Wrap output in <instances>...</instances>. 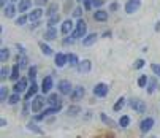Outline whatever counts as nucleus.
<instances>
[{
	"instance_id": "f257e3e1",
	"label": "nucleus",
	"mask_w": 160,
	"mask_h": 138,
	"mask_svg": "<svg viewBox=\"0 0 160 138\" xmlns=\"http://www.w3.org/2000/svg\"><path fill=\"white\" fill-rule=\"evenodd\" d=\"M86 32H87V24H86V21L79 19V21L76 22V26H75V30H73L72 37H73L75 40H79L81 37H86Z\"/></svg>"
},
{
	"instance_id": "f03ea898",
	"label": "nucleus",
	"mask_w": 160,
	"mask_h": 138,
	"mask_svg": "<svg viewBox=\"0 0 160 138\" xmlns=\"http://www.w3.org/2000/svg\"><path fill=\"white\" fill-rule=\"evenodd\" d=\"M57 87H59V92H60L62 95H72V92H73V87H72L70 81H67V79L59 81Z\"/></svg>"
},
{
	"instance_id": "7ed1b4c3",
	"label": "nucleus",
	"mask_w": 160,
	"mask_h": 138,
	"mask_svg": "<svg viewBox=\"0 0 160 138\" xmlns=\"http://www.w3.org/2000/svg\"><path fill=\"white\" fill-rule=\"evenodd\" d=\"M130 108L136 113H144L146 111V103L140 99H132L130 100Z\"/></svg>"
},
{
	"instance_id": "20e7f679",
	"label": "nucleus",
	"mask_w": 160,
	"mask_h": 138,
	"mask_svg": "<svg viewBox=\"0 0 160 138\" xmlns=\"http://www.w3.org/2000/svg\"><path fill=\"white\" fill-rule=\"evenodd\" d=\"M44 102H48V100H44V97L43 95H35L33 97V100H32V111L33 113H38V111H41V108H43V105H44Z\"/></svg>"
},
{
	"instance_id": "39448f33",
	"label": "nucleus",
	"mask_w": 160,
	"mask_h": 138,
	"mask_svg": "<svg viewBox=\"0 0 160 138\" xmlns=\"http://www.w3.org/2000/svg\"><path fill=\"white\" fill-rule=\"evenodd\" d=\"M140 7H141V0H128V2L125 3V13L132 14L135 11H138Z\"/></svg>"
},
{
	"instance_id": "423d86ee",
	"label": "nucleus",
	"mask_w": 160,
	"mask_h": 138,
	"mask_svg": "<svg viewBox=\"0 0 160 138\" xmlns=\"http://www.w3.org/2000/svg\"><path fill=\"white\" fill-rule=\"evenodd\" d=\"M108 94V86L103 84V83H98L95 87H94V95L95 97H106Z\"/></svg>"
},
{
	"instance_id": "0eeeda50",
	"label": "nucleus",
	"mask_w": 160,
	"mask_h": 138,
	"mask_svg": "<svg viewBox=\"0 0 160 138\" xmlns=\"http://www.w3.org/2000/svg\"><path fill=\"white\" fill-rule=\"evenodd\" d=\"M27 90H29V86H27V79L26 78H21L19 81H16V86H14V92H16V94L27 92Z\"/></svg>"
},
{
	"instance_id": "6e6552de",
	"label": "nucleus",
	"mask_w": 160,
	"mask_h": 138,
	"mask_svg": "<svg viewBox=\"0 0 160 138\" xmlns=\"http://www.w3.org/2000/svg\"><path fill=\"white\" fill-rule=\"evenodd\" d=\"M59 111H60V108H54V106H51V108H48V110H44L41 114L35 116V121H43L44 118H48V116H51V114H54V113H59Z\"/></svg>"
},
{
	"instance_id": "1a4fd4ad",
	"label": "nucleus",
	"mask_w": 160,
	"mask_h": 138,
	"mask_svg": "<svg viewBox=\"0 0 160 138\" xmlns=\"http://www.w3.org/2000/svg\"><path fill=\"white\" fill-rule=\"evenodd\" d=\"M75 26H76V24H73V22H72L70 19L63 21V22H62V33H63V35L73 33V30H75Z\"/></svg>"
},
{
	"instance_id": "9d476101",
	"label": "nucleus",
	"mask_w": 160,
	"mask_h": 138,
	"mask_svg": "<svg viewBox=\"0 0 160 138\" xmlns=\"http://www.w3.org/2000/svg\"><path fill=\"white\" fill-rule=\"evenodd\" d=\"M90 68H92V64H90V60H87V59L81 60L79 65H78V70H79V73H82V75H87V73L90 72Z\"/></svg>"
},
{
	"instance_id": "9b49d317",
	"label": "nucleus",
	"mask_w": 160,
	"mask_h": 138,
	"mask_svg": "<svg viewBox=\"0 0 160 138\" xmlns=\"http://www.w3.org/2000/svg\"><path fill=\"white\" fill-rule=\"evenodd\" d=\"M84 94H86V89H84L82 86H78V87L73 89V92H72L70 97H72V100L76 102V100H81V99L84 97Z\"/></svg>"
},
{
	"instance_id": "f8f14e48",
	"label": "nucleus",
	"mask_w": 160,
	"mask_h": 138,
	"mask_svg": "<svg viewBox=\"0 0 160 138\" xmlns=\"http://www.w3.org/2000/svg\"><path fill=\"white\" fill-rule=\"evenodd\" d=\"M152 127H154V119H152V118H146V119L140 124V130H141L143 133H148Z\"/></svg>"
},
{
	"instance_id": "ddd939ff",
	"label": "nucleus",
	"mask_w": 160,
	"mask_h": 138,
	"mask_svg": "<svg viewBox=\"0 0 160 138\" xmlns=\"http://www.w3.org/2000/svg\"><path fill=\"white\" fill-rule=\"evenodd\" d=\"M40 89L43 90V94H48V92H51V89H52V78H51V76H46V78H44Z\"/></svg>"
},
{
	"instance_id": "4468645a",
	"label": "nucleus",
	"mask_w": 160,
	"mask_h": 138,
	"mask_svg": "<svg viewBox=\"0 0 160 138\" xmlns=\"http://www.w3.org/2000/svg\"><path fill=\"white\" fill-rule=\"evenodd\" d=\"M48 103H49L51 106H54V108H60V105H62L60 95H59V94H51L49 99H48Z\"/></svg>"
},
{
	"instance_id": "2eb2a0df",
	"label": "nucleus",
	"mask_w": 160,
	"mask_h": 138,
	"mask_svg": "<svg viewBox=\"0 0 160 138\" xmlns=\"http://www.w3.org/2000/svg\"><path fill=\"white\" fill-rule=\"evenodd\" d=\"M38 89H40L38 84H37V83H32L30 87H29V90L26 92V100H30L32 97H35V95H37V92H38Z\"/></svg>"
},
{
	"instance_id": "dca6fc26",
	"label": "nucleus",
	"mask_w": 160,
	"mask_h": 138,
	"mask_svg": "<svg viewBox=\"0 0 160 138\" xmlns=\"http://www.w3.org/2000/svg\"><path fill=\"white\" fill-rule=\"evenodd\" d=\"M30 7H32V0H19L18 10H19L21 13H26V11L30 10Z\"/></svg>"
},
{
	"instance_id": "f3484780",
	"label": "nucleus",
	"mask_w": 160,
	"mask_h": 138,
	"mask_svg": "<svg viewBox=\"0 0 160 138\" xmlns=\"http://www.w3.org/2000/svg\"><path fill=\"white\" fill-rule=\"evenodd\" d=\"M97 33H89V35H86L84 38H82V44L84 46H90V44H94L95 41H97Z\"/></svg>"
},
{
	"instance_id": "a211bd4d",
	"label": "nucleus",
	"mask_w": 160,
	"mask_h": 138,
	"mask_svg": "<svg viewBox=\"0 0 160 138\" xmlns=\"http://www.w3.org/2000/svg\"><path fill=\"white\" fill-rule=\"evenodd\" d=\"M44 40H56L57 38V30H56V27H48V30L44 32V37H43Z\"/></svg>"
},
{
	"instance_id": "6ab92c4d",
	"label": "nucleus",
	"mask_w": 160,
	"mask_h": 138,
	"mask_svg": "<svg viewBox=\"0 0 160 138\" xmlns=\"http://www.w3.org/2000/svg\"><path fill=\"white\" fill-rule=\"evenodd\" d=\"M43 16V10L41 8H37V10H32L30 13H29V19L30 21H33V22H38V19Z\"/></svg>"
},
{
	"instance_id": "aec40b11",
	"label": "nucleus",
	"mask_w": 160,
	"mask_h": 138,
	"mask_svg": "<svg viewBox=\"0 0 160 138\" xmlns=\"http://www.w3.org/2000/svg\"><path fill=\"white\" fill-rule=\"evenodd\" d=\"M67 62H68V56L67 54H62V53H57L56 54V65L57 67H63Z\"/></svg>"
},
{
	"instance_id": "412c9836",
	"label": "nucleus",
	"mask_w": 160,
	"mask_h": 138,
	"mask_svg": "<svg viewBox=\"0 0 160 138\" xmlns=\"http://www.w3.org/2000/svg\"><path fill=\"white\" fill-rule=\"evenodd\" d=\"M94 19L98 21V22H103V21L108 19V13H106L105 10H97V11L94 13Z\"/></svg>"
},
{
	"instance_id": "4be33fe9",
	"label": "nucleus",
	"mask_w": 160,
	"mask_h": 138,
	"mask_svg": "<svg viewBox=\"0 0 160 138\" xmlns=\"http://www.w3.org/2000/svg\"><path fill=\"white\" fill-rule=\"evenodd\" d=\"M19 70H21V68H19L18 64L11 68V75H10V79H11V81H19V79H21V78H19Z\"/></svg>"
},
{
	"instance_id": "5701e85b",
	"label": "nucleus",
	"mask_w": 160,
	"mask_h": 138,
	"mask_svg": "<svg viewBox=\"0 0 160 138\" xmlns=\"http://www.w3.org/2000/svg\"><path fill=\"white\" fill-rule=\"evenodd\" d=\"M67 56H68V64H70L72 67H78V65H79V59H78L76 54L70 53V54H67Z\"/></svg>"
},
{
	"instance_id": "b1692460",
	"label": "nucleus",
	"mask_w": 160,
	"mask_h": 138,
	"mask_svg": "<svg viewBox=\"0 0 160 138\" xmlns=\"http://www.w3.org/2000/svg\"><path fill=\"white\" fill-rule=\"evenodd\" d=\"M57 10H59V5L57 3H51L49 7H48V11H46V14L51 18V16H56L57 14Z\"/></svg>"
},
{
	"instance_id": "393cba45",
	"label": "nucleus",
	"mask_w": 160,
	"mask_h": 138,
	"mask_svg": "<svg viewBox=\"0 0 160 138\" xmlns=\"http://www.w3.org/2000/svg\"><path fill=\"white\" fill-rule=\"evenodd\" d=\"M3 10H5V11H3V14H5L7 18H13V16H14V13H16V8H14L13 5H7Z\"/></svg>"
},
{
	"instance_id": "a878e982",
	"label": "nucleus",
	"mask_w": 160,
	"mask_h": 138,
	"mask_svg": "<svg viewBox=\"0 0 160 138\" xmlns=\"http://www.w3.org/2000/svg\"><path fill=\"white\" fill-rule=\"evenodd\" d=\"M40 49H41V53H43L44 56H52V49L49 48L48 44H44L43 41L40 43Z\"/></svg>"
},
{
	"instance_id": "bb28decb",
	"label": "nucleus",
	"mask_w": 160,
	"mask_h": 138,
	"mask_svg": "<svg viewBox=\"0 0 160 138\" xmlns=\"http://www.w3.org/2000/svg\"><path fill=\"white\" fill-rule=\"evenodd\" d=\"M8 57H10V51H8V48H2V49H0V62H7Z\"/></svg>"
},
{
	"instance_id": "cd10ccee",
	"label": "nucleus",
	"mask_w": 160,
	"mask_h": 138,
	"mask_svg": "<svg viewBox=\"0 0 160 138\" xmlns=\"http://www.w3.org/2000/svg\"><path fill=\"white\" fill-rule=\"evenodd\" d=\"M18 65H19V68H27L29 67V59L26 56H21L18 59Z\"/></svg>"
},
{
	"instance_id": "c85d7f7f",
	"label": "nucleus",
	"mask_w": 160,
	"mask_h": 138,
	"mask_svg": "<svg viewBox=\"0 0 160 138\" xmlns=\"http://www.w3.org/2000/svg\"><path fill=\"white\" fill-rule=\"evenodd\" d=\"M124 105H125V99H124V97H121V99H119L116 103H114L112 110H114V111H121V110L124 108Z\"/></svg>"
},
{
	"instance_id": "c756f323",
	"label": "nucleus",
	"mask_w": 160,
	"mask_h": 138,
	"mask_svg": "<svg viewBox=\"0 0 160 138\" xmlns=\"http://www.w3.org/2000/svg\"><path fill=\"white\" fill-rule=\"evenodd\" d=\"M100 118H102V121H103L105 124H108V125H111V127H116V125H118V124H116V122H114L112 119H109V118L106 116V114H105V113H102V114H100Z\"/></svg>"
},
{
	"instance_id": "7c9ffc66",
	"label": "nucleus",
	"mask_w": 160,
	"mask_h": 138,
	"mask_svg": "<svg viewBox=\"0 0 160 138\" xmlns=\"http://www.w3.org/2000/svg\"><path fill=\"white\" fill-rule=\"evenodd\" d=\"M155 89H157V79L152 78V79L149 81V84H148V92H149V94H152Z\"/></svg>"
},
{
	"instance_id": "2f4dec72",
	"label": "nucleus",
	"mask_w": 160,
	"mask_h": 138,
	"mask_svg": "<svg viewBox=\"0 0 160 138\" xmlns=\"http://www.w3.org/2000/svg\"><path fill=\"white\" fill-rule=\"evenodd\" d=\"M59 21H60V16H59V14L51 16V18H49V21H48V26H49V27H56V24H57Z\"/></svg>"
},
{
	"instance_id": "473e14b6",
	"label": "nucleus",
	"mask_w": 160,
	"mask_h": 138,
	"mask_svg": "<svg viewBox=\"0 0 160 138\" xmlns=\"http://www.w3.org/2000/svg\"><path fill=\"white\" fill-rule=\"evenodd\" d=\"M19 100H21V97H19V94H16V92H14L13 95L8 97V103H11V105H16Z\"/></svg>"
},
{
	"instance_id": "72a5a7b5",
	"label": "nucleus",
	"mask_w": 160,
	"mask_h": 138,
	"mask_svg": "<svg viewBox=\"0 0 160 138\" xmlns=\"http://www.w3.org/2000/svg\"><path fill=\"white\" fill-rule=\"evenodd\" d=\"M128 124H130V118H128V116H122V118L119 119V125H121V127L125 129V127H128Z\"/></svg>"
},
{
	"instance_id": "f704fd0d",
	"label": "nucleus",
	"mask_w": 160,
	"mask_h": 138,
	"mask_svg": "<svg viewBox=\"0 0 160 138\" xmlns=\"http://www.w3.org/2000/svg\"><path fill=\"white\" fill-rule=\"evenodd\" d=\"M7 95H8V90H7L5 86H2V87H0V102H5Z\"/></svg>"
},
{
	"instance_id": "c9c22d12",
	"label": "nucleus",
	"mask_w": 160,
	"mask_h": 138,
	"mask_svg": "<svg viewBox=\"0 0 160 138\" xmlns=\"http://www.w3.org/2000/svg\"><path fill=\"white\" fill-rule=\"evenodd\" d=\"M27 21H29V16L22 14V16H19V18L16 19V24H18V26H24V24H26Z\"/></svg>"
},
{
	"instance_id": "e433bc0d",
	"label": "nucleus",
	"mask_w": 160,
	"mask_h": 138,
	"mask_svg": "<svg viewBox=\"0 0 160 138\" xmlns=\"http://www.w3.org/2000/svg\"><path fill=\"white\" fill-rule=\"evenodd\" d=\"M78 113H81L79 106H70V108H68V114H70V116H76Z\"/></svg>"
},
{
	"instance_id": "4c0bfd02",
	"label": "nucleus",
	"mask_w": 160,
	"mask_h": 138,
	"mask_svg": "<svg viewBox=\"0 0 160 138\" xmlns=\"http://www.w3.org/2000/svg\"><path fill=\"white\" fill-rule=\"evenodd\" d=\"M138 86H140V87H146V86H148V78H146V75H141V76L138 78Z\"/></svg>"
},
{
	"instance_id": "58836bf2",
	"label": "nucleus",
	"mask_w": 160,
	"mask_h": 138,
	"mask_svg": "<svg viewBox=\"0 0 160 138\" xmlns=\"http://www.w3.org/2000/svg\"><path fill=\"white\" fill-rule=\"evenodd\" d=\"M10 75H11V73H10V70H8V68H7V67H2V70H0V78H2V79H5L7 76L10 78Z\"/></svg>"
},
{
	"instance_id": "ea45409f",
	"label": "nucleus",
	"mask_w": 160,
	"mask_h": 138,
	"mask_svg": "<svg viewBox=\"0 0 160 138\" xmlns=\"http://www.w3.org/2000/svg\"><path fill=\"white\" fill-rule=\"evenodd\" d=\"M141 67H144V60L143 59H136L135 64H133V68H135V70H140Z\"/></svg>"
},
{
	"instance_id": "a19ab883",
	"label": "nucleus",
	"mask_w": 160,
	"mask_h": 138,
	"mask_svg": "<svg viewBox=\"0 0 160 138\" xmlns=\"http://www.w3.org/2000/svg\"><path fill=\"white\" fill-rule=\"evenodd\" d=\"M27 129H29V130H32V132H35V133H43V130H41L40 127H37L33 122H30V124L27 125Z\"/></svg>"
},
{
	"instance_id": "79ce46f5",
	"label": "nucleus",
	"mask_w": 160,
	"mask_h": 138,
	"mask_svg": "<svg viewBox=\"0 0 160 138\" xmlns=\"http://www.w3.org/2000/svg\"><path fill=\"white\" fill-rule=\"evenodd\" d=\"M35 76H37V67H30L29 68V78L35 79Z\"/></svg>"
},
{
	"instance_id": "37998d69",
	"label": "nucleus",
	"mask_w": 160,
	"mask_h": 138,
	"mask_svg": "<svg viewBox=\"0 0 160 138\" xmlns=\"http://www.w3.org/2000/svg\"><path fill=\"white\" fill-rule=\"evenodd\" d=\"M151 68H152V72L160 78V65H158V64H152V65H151Z\"/></svg>"
},
{
	"instance_id": "c03bdc74",
	"label": "nucleus",
	"mask_w": 160,
	"mask_h": 138,
	"mask_svg": "<svg viewBox=\"0 0 160 138\" xmlns=\"http://www.w3.org/2000/svg\"><path fill=\"white\" fill-rule=\"evenodd\" d=\"M81 14H82V8H81V7H76V8L73 10V16H76V18H81Z\"/></svg>"
},
{
	"instance_id": "a18cd8bd",
	"label": "nucleus",
	"mask_w": 160,
	"mask_h": 138,
	"mask_svg": "<svg viewBox=\"0 0 160 138\" xmlns=\"http://www.w3.org/2000/svg\"><path fill=\"white\" fill-rule=\"evenodd\" d=\"M103 5V0H92V7H95V8H100Z\"/></svg>"
},
{
	"instance_id": "49530a36",
	"label": "nucleus",
	"mask_w": 160,
	"mask_h": 138,
	"mask_svg": "<svg viewBox=\"0 0 160 138\" xmlns=\"http://www.w3.org/2000/svg\"><path fill=\"white\" fill-rule=\"evenodd\" d=\"M35 3H37L38 8H40L41 5H46V3H48V0H35Z\"/></svg>"
},
{
	"instance_id": "de8ad7c7",
	"label": "nucleus",
	"mask_w": 160,
	"mask_h": 138,
	"mask_svg": "<svg viewBox=\"0 0 160 138\" xmlns=\"http://www.w3.org/2000/svg\"><path fill=\"white\" fill-rule=\"evenodd\" d=\"M118 7H119V5H118V2H112V3L109 5V10H111V11H116V10H118Z\"/></svg>"
},
{
	"instance_id": "09e8293b",
	"label": "nucleus",
	"mask_w": 160,
	"mask_h": 138,
	"mask_svg": "<svg viewBox=\"0 0 160 138\" xmlns=\"http://www.w3.org/2000/svg\"><path fill=\"white\" fill-rule=\"evenodd\" d=\"M84 5H86V8L89 10L90 7H92V0H84Z\"/></svg>"
},
{
	"instance_id": "8fccbe9b",
	"label": "nucleus",
	"mask_w": 160,
	"mask_h": 138,
	"mask_svg": "<svg viewBox=\"0 0 160 138\" xmlns=\"http://www.w3.org/2000/svg\"><path fill=\"white\" fill-rule=\"evenodd\" d=\"M7 2H8V0H0V5H2V8H5V5H7Z\"/></svg>"
},
{
	"instance_id": "3c124183",
	"label": "nucleus",
	"mask_w": 160,
	"mask_h": 138,
	"mask_svg": "<svg viewBox=\"0 0 160 138\" xmlns=\"http://www.w3.org/2000/svg\"><path fill=\"white\" fill-rule=\"evenodd\" d=\"M0 125L5 127V125H7V121H5V119H0Z\"/></svg>"
},
{
	"instance_id": "603ef678",
	"label": "nucleus",
	"mask_w": 160,
	"mask_h": 138,
	"mask_svg": "<svg viewBox=\"0 0 160 138\" xmlns=\"http://www.w3.org/2000/svg\"><path fill=\"white\" fill-rule=\"evenodd\" d=\"M155 30H160V21H158L157 24H155Z\"/></svg>"
},
{
	"instance_id": "864d4df0",
	"label": "nucleus",
	"mask_w": 160,
	"mask_h": 138,
	"mask_svg": "<svg viewBox=\"0 0 160 138\" xmlns=\"http://www.w3.org/2000/svg\"><path fill=\"white\" fill-rule=\"evenodd\" d=\"M76 2H84V0H76Z\"/></svg>"
},
{
	"instance_id": "5fc2aeb1",
	"label": "nucleus",
	"mask_w": 160,
	"mask_h": 138,
	"mask_svg": "<svg viewBox=\"0 0 160 138\" xmlns=\"http://www.w3.org/2000/svg\"><path fill=\"white\" fill-rule=\"evenodd\" d=\"M151 138H157V136H151Z\"/></svg>"
},
{
	"instance_id": "6e6d98bb",
	"label": "nucleus",
	"mask_w": 160,
	"mask_h": 138,
	"mask_svg": "<svg viewBox=\"0 0 160 138\" xmlns=\"http://www.w3.org/2000/svg\"><path fill=\"white\" fill-rule=\"evenodd\" d=\"M13 2H14V0H13Z\"/></svg>"
}]
</instances>
